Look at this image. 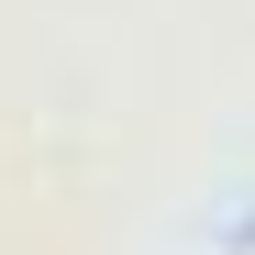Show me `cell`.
I'll return each mask as SVG.
<instances>
[{
    "instance_id": "1",
    "label": "cell",
    "mask_w": 255,
    "mask_h": 255,
    "mask_svg": "<svg viewBox=\"0 0 255 255\" xmlns=\"http://www.w3.org/2000/svg\"><path fill=\"white\" fill-rule=\"evenodd\" d=\"M244 255H255V244H244Z\"/></svg>"
}]
</instances>
